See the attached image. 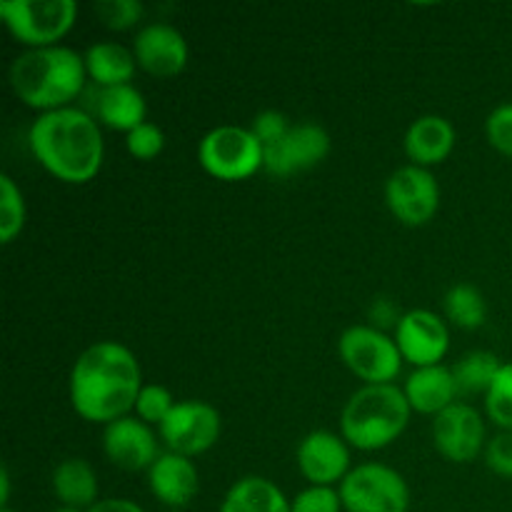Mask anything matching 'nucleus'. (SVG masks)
I'll return each mask as SVG.
<instances>
[{"label":"nucleus","instance_id":"1","mask_svg":"<svg viewBox=\"0 0 512 512\" xmlns=\"http://www.w3.org/2000/svg\"><path fill=\"white\" fill-rule=\"evenodd\" d=\"M70 405L83 420L110 425L135 410L143 370L133 350L115 340L90 345L70 370Z\"/></svg>","mask_w":512,"mask_h":512},{"label":"nucleus","instance_id":"2","mask_svg":"<svg viewBox=\"0 0 512 512\" xmlns=\"http://www.w3.org/2000/svg\"><path fill=\"white\" fill-rule=\"evenodd\" d=\"M28 145L38 165L60 183L85 185L103 168L105 140L98 120L73 105L38 115Z\"/></svg>","mask_w":512,"mask_h":512},{"label":"nucleus","instance_id":"3","mask_svg":"<svg viewBox=\"0 0 512 512\" xmlns=\"http://www.w3.org/2000/svg\"><path fill=\"white\" fill-rule=\"evenodd\" d=\"M85 78V58L65 45L25 50L10 65V88L15 98L40 115L70 108L83 93Z\"/></svg>","mask_w":512,"mask_h":512},{"label":"nucleus","instance_id":"4","mask_svg":"<svg viewBox=\"0 0 512 512\" xmlns=\"http://www.w3.org/2000/svg\"><path fill=\"white\" fill-rule=\"evenodd\" d=\"M410 415L413 408L400 385H363L340 413V435L350 448L373 453L393 445L405 433Z\"/></svg>","mask_w":512,"mask_h":512},{"label":"nucleus","instance_id":"5","mask_svg":"<svg viewBox=\"0 0 512 512\" xmlns=\"http://www.w3.org/2000/svg\"><path fill=\"white\" fill-rule=\"evenodd\" d=\"M8 33L28 50L53 48L73 30L78 18L75 0H8L0 3Z\"/></svg>","mask_w":512,"mask_h":512},{"label":"nucleus","instance_id":"6","mask_svg":"<svg viewBox=\"0 0 512 512\" xmlns=\"http://www.w3.org/2000/svg\"><path fill=\"white\" fill-rule=\"evenodd\" d=\"M198 160L203 170L225 183L248 180L263 168L265 148L250 128L218 125L208 130L198 145Z\"/></svg>","mask_w":512,"mask_h":512},{"label":"nucleus","instance_id":"7","mask_svg":"<svg viewBox=\"0 0 512 512\" xmlns=\"http://www.w3.org/2000/svg\"><path fill=\"white\" fill-rule=\"evenodd\" d=\"M338 353L345 368L365 385H388L403 370L398 343L373 325H353L338 340Z\"/></svg>","mask_w":512,"mask_h":512},{"label":"nucleus","instance_id":"8","mask_svg":"<svg viewBox=\"0 0 512 512\" xmlns=\"http://www.w3.org/2000/svg\"><path fill=\"white\" fill-rule=\"evenodd\" d=\"M345 512H408L410 488L403 475L383 463H363L338 488Z\"/></svg>","mask_w":512,"mask_h":512},{"label":"nucleus","instance_id":"9","mask_svg":"<svg viewBox=\"0 0 512 512\" xmlns=\"http://www.w3.org/2000/svg\"><path fill=\"white\" fill-rule=\"evenodd\" d=\"M170 453L198 458L208 453L223 435V418L205 400H180L158 428Z\"/></svg>","mask_w":512,"mask_h":512},{"label":"nucleus","instance_id":"10","mask_svg":"<svg viewBox=\"0 0 512 512\" xmlns=\"http://www.w3.org/2000/svg\"><path fill=\"white\" fill-rule=\"evenodd\" d=\"M390 213L408 228H420L435 218L440 208V185L428 168L403 165L385 183Z\"/></svg>","mask_w":512,"mask_h":512},{"label":"nucleus","instance_id":"11","mask_svg":"<svg viewBox=\"0 0 512 512\" xmlns=\"http://www.w3.org/2000/svg\"><path fill=\"white\" fill-rule=\"evenodd\" d=\"M435 450L450 463H473L485 453V420L470 403H453L433 418Z\"/></svg>","mask_w":512,"mask_h":512},{"label":"nucleus","instance_id":"12","mask_svg":"<svg viewBox=\"0 0 512 512\" xmlns=\"http://www.w3.org/2000/svg\"><path fill=\"white\" fill-rule=\"evenodd\" d=\"M395 343L405 363L415 368L440 365L450 350V330L433 310H410L395 325Z\"/></svg>","mask_w":512,"mask_h":512},{"label":"nucleus","instance_id":"13","mask_svg":"<svg viewBox=\"0 0 512 512\" xmlns=\"http://www.w3.org/2000/svg\"><path fill=\"white\" fill-rule=\"evenodd\" d=\"M330 153V135L318 123H298L290 128L278 143L265 148V173L275 178H288V175L310 170L323 163Z\"/></svg>","mask_w":512,"mask_h":512},{"label":"nucleus","instance_id":"14","mask_svg":"<svg viewBox=\"0 0 512 512\" xmlns=\"http://www.w3.org/2000/svg\"><path fill=\"white\" fill-rule=\"evenodd\" d=\"M103 453L115 468L130 470V473L150 470L155 460L163 455L160 453L158 435L153 433L148 423H143L135 415H125V418L105 425Z\"/></svg>","mask_w":512,"mask_h":512},{"label":"nucleus","instance_id":"15","mask_svg":"<svg viewBox=\"0 0 512 512\" xmlns=\"http://www.w3.org/2000/svg\"><path fill=\"white\" fill-rule=\"evenodd\" d=\"M133 53L138 68L153 78H175L183 73L190 58L188 40L170 23L143 25L133 40Z\"/></svg>","mask_w":512,"mask_h":512},{"label":"nucleus","instance_id":"16","mask_svg":"<svg viewBox=\"0 0 512 512\" xmlns=\"http://www.w3.org/2000/svg\"><path fill=\"white\" fill-rule=\"evenodd\" d=\"M298 468L310 485L335 488L353 470L350 445L345 443L343 435H335L330 430H313L298 445Z\"/></svg>","mask_w":512,"mask_h":512},{"label":"nucleus","instance_id":"17","mask_svg":"<svg viewBox=\"0 0 512 512\" xmlns=\"http://www.w3.org/2000/svg\"><path fill=\"white\" fill-rule=\"evenodd\" d=\"M148 488L160 505L168 510H183L200 493V473L193 458L168 450L148 470Z\"/></svg>","mask_w":512,"mask_h":512},{"label":"nucleus","instance_id":"18","mask_svg":"<svg viewBox=\"0 0 512 512\" xmlns=\"http://www.w3.org/2000/svg\"><path fill=\"white\" fill-rule=\"evenodd\" d=\"M455 125L443 115H420L408 128L403 140L405 155L410 165L418 168H433V165L445 163L455 148Z\"/></svg>","mask_w":512,"mask_h":512},{"label":"nucleus","instance_id":"19","mask_svg":"<svg viewBox=\"0 0 512 512\" xmlns=\"http://www.w3.org/2000/svg\"><path fill=\"white\" fill-rule=\"evenodd\" d=\"M403 393L413 413L433 415V418L453 403H458L460 398L453 368H445L443 363L430 365V368H415L410 378L405 380Z\"/></svg>","mask_w":512,"mask_h":512},{"label":"nucleus","instance_id":"20","mask_svg":"<svg viewBox=\"0 0 512 512\" xmlns=\"http://www.w3.org/2000/svg\"><path fill=\"white\" fill-rule=\"evenodd\" d=\"M53 495L63 508L88 512L98 503V475L83 458H68L53 470Z\"/></svg>","mask_w":512,"mask_h":512},{"label":"nucleus","instance_id":"21","mask_svg":"<svg viewBox=\"0 0 512 512\" xmlns=\"http://www.w3.org/2000/svg\"><path fill=\"white\" fill-rule=\"evenodd\" d=\"M85 70L93 83L100 88H115V85H130L135 70H138V60L130 48L120 43H110V40H100L85 50Z\"/></svg>","mask_w":512,"mask_h":512},{"label":"nucleus","instance_id":"22","mask_svg":"<svg viewBox=\"0 0 512 512\" xmlns=\"http://www.w3.org/2000/svg\"><path fill=\"white\" fill-rule=\"evenodd\" d=\"M218 512H290V500L273 480L245 475L228 490Z\"/></svg>","mask_w":512,"mask_h":512},{"label":"nucleus","instance_id":"23","mask_svg":"<svg viewBox=\"0 0 512 512\" xmlns=\"http://www.w3.org/2000/svg\"><path fill=\"white\" fill-rule=\"evenodd\" d=\"M145 113H148V105H145L143 93L133 83L100 90L98 120L108 128L128 135L130 130L145 123Z\"/></svg>","mask_w":512,"mask_h":512},{"label":"nucleus","instance_id":"24","mask_svg":"<svg viewBox=\"0 0 512 512\" xmlns=\"http://www.w3.org/2000/svg\"><path fill=\"white\" fill-rule=\"evenodd\" d=\"M500 368H503L500 358L495 353H488V350H473L465 358H460L453 365V378L455 385H458L460 398L488 393L493 380L498 378Z\"/></svg>","mask_w":512,"mask_h":512},{"label":"nucleus","instance_id":"25","mask_svg":"<svg viewBox=\"0 0 512 512\" xmlns=\"http://www.w3.org/2000/svg\"><path fill=\"white\" fill-rule=\"evenodd\" d=\"M445 318L463 330H478L488 318V305L483 293L468 283L453 285L443 300Z\"/></svg>","mask_w":512,"mask_h":512},{"label":"nucleus","instance_id":"26","mask_svg":"<svg viewBox=\"0 0 512 512\" xmlns=\"http://www.w3.org/2000/svg\"><path fill=\"white\" fill-rule=\"evenodd\" d=\"M25 228V198L10 175H0V243L10 245Z\"/></svg>","mask_w":512,"mask_h":512},{"label":"nucleus","instance_id":"27","mask_svg":"<svg viewBox=\"0 0 512 512\" xmlns=\"http://www.w3.org/2000/svg\"><path fill=\"white\" fill-rule=\"evenodd\" d=\"M485 415L500 430H512V363H503L498 378L485 393Z\"/></svg>","mask_w":512,"mask_h":512},{"label":"nucleus","instance_id":"28","mask_svg":"<svg viewBox=\"0 0 512 512\" xmlns=\"http://www.w3.org/2000/svg\"><path fill=\"white\" fill-rule=\"evenodd\" d=\"M173 408H175V398L170 395V390L158 383H148L143 385L138 400H135V418H140L148 425H158L160 428Z\"/></svg>","mask_w":512,"mask_h":512},{"label":"nucleus","instance_id":"29","mask_svg":"<svg viewBox=\"0 0 512 512\" xmlns=\"http://www.w3.org/2000/svg\"><path fill=\"white\" fill-rule=\"evenodd\" d=\"M95 13L110 30H128L140 23L145 8L138 0H100L95 5Z\"/></svg>","mask_w":512,"mask_h":512},{"label":"nucleus","instance_id":"30","mask_svg":"<svg viewBox=\"0 0 512 512\" xmlns=\"http://www.w3.org/2000/svg\"><path fill=\"white\" fill-rule=\"evenodd\" d=\"M125 148H128V153L133 155L135 160L148 163V160L158 158V155L163 153L165 133L155 123H148V120H145L143 125H138V128L130 130V133L125 135Z\"/></svg>","mask_w":512,"mask_h":512},{"label":"nucleus","instance_id":"31","mask_svg":"<svg viewBox=\"0 0 512 512\" xmlns=\"http://www.w3.org/2000/svg\"><path fill=\"white\" fill-rule=\"evenodd\" d=\"M338 488H323V485H308L290 500V512H343Z\"/></svg>","mask_w":512,"mask_h":512},{"label":"nucleus","instance_id":"32","mask_svg":"<svg viewBox=\"0 0 512 512\" xmlns=\"http://www.w3.org/2000/svg\"><path fill=\"white\" fill-rule=\"evenodd\" d=\"M485 135H488V143L500 155L512 158V103L498 105L488 115V120H485Z\"/></svg>","mask_w":512,"mask_h":512},{"label":"nucleus","instance_id":"33","mask_svg":"<svg viewBox=\"0 0 512 512\" xmlns=\"http://www.w3.org/2000/svg\"><path fill=\"white\" fill-rule=\"evenodd\" d=\"M485 465L500 478L512 480V430H500L485 445Z\"/></svg>","mask_w":512,"mask_h":512},{"label":"nucleus","instance_id":"34","mask_svg":"<svg viewBox=\"0 0 512 512\" xmlns=\"http://www.w3.org/2000/svg\"><path fill=\"white\" fill-rule=\"evenodd\" d=\"M290 128H293V125H290L288 118H285L283 113H278V110H263V113L255 115L253 125H250L255 138L263 143V148L283 140L285 135L290 133Z\"/></svg>","mask_w":512,"mask_h":512},{"label":"nucleus","instance_id":"35","mask_svg":"<svg viewBox=\"0 0 512 512\" xmlns=\"http://www.w3.org/2000/svg\"><path fill=\"white\" fill-rule=\"evenodd\" d=\"M88 512H145L135 500L128 498H105L98 500Z\"/></svg>","mask_w":512,"mask_h":512},{"label":"nucleus","instance_id":"36","mask_svg":"<svg viewBox=\"0 0 512 512\" xmlns=\"http://www.w3.org/2000/svg\"><path fill=\"white\" fill-rule=\"evenodd\" d=\"M0 503H3V508H8V503H10V475H8V468L0 470Z\"/></svg>","mask_w":512,"mask_h":512},{"label":"nucleus","instance_id":"37","mask_svg":"<svg viewBox=\"0 0 512 512\" xmlns=\"http://www.w3.org/2000/svg\"><path fill=\"white\" fill-rule=\"evenodd\" d=\"M53 512H85V510H75V508H63V505H60L58 510H53Z\"/></svg>","mask_w":512,"mask_h":512},{"label":"nucleus","instance_id":"38","mask_svg":"<svg viewBox=\"0 0 512 512\" xmlns=\"http://www.w3.org/2000/svg\"><path fill=\"white\" fill-rule=\"evenodd\" d=\"M0 512H15V510H10V508H3Z\"/></svg>","mask_w":512,"mask_h":512},{"label":"nucleus","instance_id":"39","mask_svg":"<svg viewBox=\"0 0 512 512\" xmlns=\"http://www.w3.org/2000/svg\"><path fill=\"white\" fill-rule=\"evenodd\" d=\"M165 512H183V510H165Z\"/></svg>","mask_w":512,"mask_h":512}]
</instances>
